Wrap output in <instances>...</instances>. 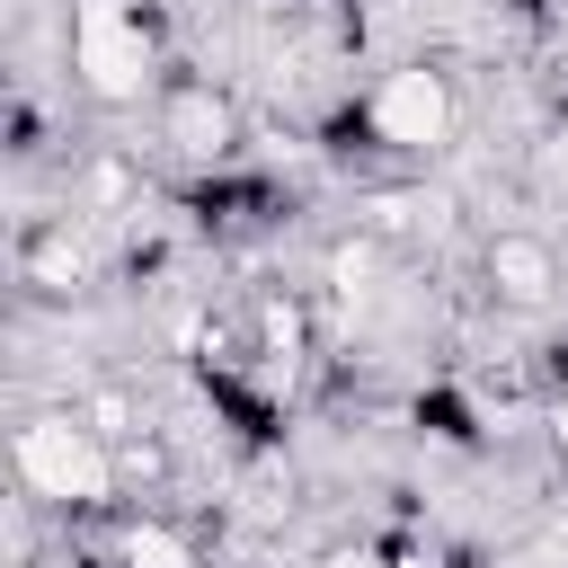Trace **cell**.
<instances>
[{"instance_id": "6da1fadb", "label": "cell", "mask_w": 568, "mask_h": 568, "mask_svg": "<svg viewBox=\"0 0 568 568\" xmlns=\"http://www.w3.org/2000/svg\"><path fill=\"white\" fill-rule=\"evenodd\" d=\"M9 470H18V497H36L44 515H115L124 506V470H115V444L71 408H27L9 426Z\"/></svg>"}, {"instance_id": "7a4b0ae2", "label": "cell", "mask_w": 568, "mask_h": 568, "mask_svg": "<svg viewBox=\"0 0 568 568\" xmlns=\"http://www.w3.org/2000/svg\"><path fill=\"white\" fill-rule=\"evenodd\" d=\"M62 62L89 106H160L169 89V44L142 0H62Z\"/></svg>"}, {"instance_id": "3957f363", "label": "cell", "mask_w": 568, "mask_h": 568, "mask_svg": "<svg viewBox=\"0 0 568 568\" xmlns=\"http://www.w3.org/2000/svg\"><path fill=\"white\" fill-rule=\"evenodd\" d=\"M355 124H364V142H373V151H390V160H426V151H444V142H453L462 98H453V80H444L435 62H399V71H382V80L364 89Z\"/></svg>"}, {"instance_id": "277c9868", "label": "cell", "mask_w": 568, "mask_h": 568, "mask_svg": "<svg viewBox=\"0 0 568 568\" xmlns=\"http://www.w3.org/2000/svg\"><path fill=\"white\" fill-rule=\"evenodd\" d=\"M160 142H169V160H186V169H222V160L240 151V106H231V89H213V80H169V89H160Z\"/></svg>"}, {"instance_id": "5b68a950", "label": "cell", "mask_w": 568, "mask_h": 568, "mask_svg": "<svg viewBox=\"0 0 568 568\" xmlns=\"http://www.w3.org/2000/svg\"><path fill=\"white\" fill-rule=\"evenodd\" d=\"M479 284L506 311H550L559 302V248L541 231H488L479 240Z\"/></svg>"}, {"instance_id": "8992f818", "label": "cell", "mask_w": 568, "mask_h": 568, "mask_svg": "<svg viewBox=\"0 0 568 568\" xmlns=\"http://www.w3.org/2000/svg\"><path fill=\"white\" fill-rule=\"evenodd\" d=\"M89 275H98V240H89V222L80 213H53V222H27L18 231V284L27 293H89Z\"/></svg>"}, {"instance_id": "52a82bcc", "label": "cell", "mask_w": 568, "mask_h": 568, "mask_svg": "<svg viewBox=\"0 0 568 568\" xmlns=\"http://www.w3.org/2000/svg\"><path fill=\"white\" fill-rule=\"evenodd\" d=\"M98 550H106V568H204V559H195V532L169 524L160 506H115Z\"/></svg>"}, {"instance_id": "ba28073f", "label": "cell", "mask_w": 568, "mask_h": 568, "mask_svg": "<svg viewBox=\"0 0 568 568\" xmlns=\"http://www.w3.org/2000/svg\"><path fill=\"white\" fill-rule=\"evenodd\" d=\"M364 231H373V240H426V248H435V240L453 231V195H444V186H382Z\"/></svg>"}, {"instance_id": "9c48e42d", "label": "cell", "mask_w": 568, "mask_h": 568, "mask_svg": "<svg viewBox=\"0 0 568 568\" xmlns=\"http://www.w3.org/2000/svg\"><path fill=\"white\" fill-rule=\"evenodd\" d=\"M71 408H80V417H89V426H98L106 444H124V435H142V399H133L124 382H89V390H80Z\"/></svg>"}, {"instance_id": "30bf717a", "label": "cell", "mask_w": 568, "mask_h": 568, "mask_svg": "<svg viewBox=\"0 0 568 568\" xmlns=\"http://www.w3.org/2000/svg\"><path fill=\"white\" fill-rule=\"evenodd\" d=\"M115 470H124V488H160V479H169V444H160L151 426L124 435V444H115Z\"/></svg>"}, {"instance_id": "8fae6325", "label": "cell", "mask_w": 568, "mask_h": 568, "mask_svg": "<svg viewBox=\"0 0 568 568\" xmlns=\"http://www.w3.org/2000/svg\"><path fill=\"white\" fill-rule=\"evenodd\" d=\"M390 568H453V550L417 532V541H390Z\"/></svg>"}, {"instance_id": "7c38bea8", "label": "cell", "mask_w": 568, "mask_h": 568, "mask_svg": "<svg viewBox=\"0 0 568 568\" xmlns=\"http://www.w3.org/2000/svg\"><path fill=\"white\" fill-rule=\"evenodd\" d=\"M320 568H390V550H382V541H346V550H328Z\"/></svg>"}, {"instance_id": "4fadbf2b", "label": "cell", "mask_w": 568, "mask_h": 568, "mask_svg": "<svg viewBox=\"0 0 568 568\" xmlns=\"http://www.w3.org/2000/svg\"><path fill=\"white\" fill-rule=\"evenodd\" d=\"M541 426H550V444H559V462H568V373H559V390L541 399Z\"/></svg>"}]
</instances>
